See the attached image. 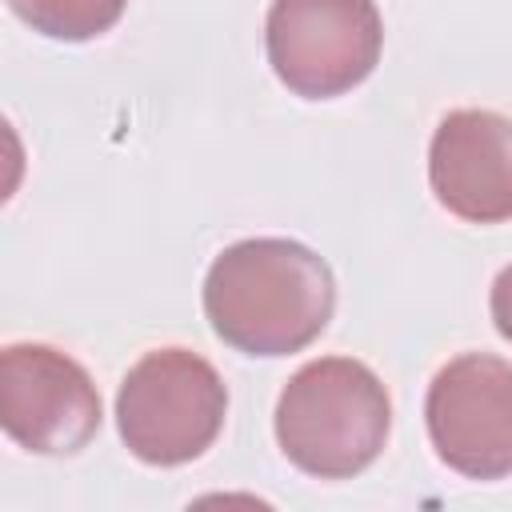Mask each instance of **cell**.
<instances>
[{"label":"cell","instance_id":"obj_1","mask_svg":"<svg viewBox=\"0 0 512 512\" xmlns=\"http://www.w3.org/2000/svg\"><path fill=\"white\" fill-rule=\"evenodd\" d=\"M336 280L324 256L296 240L260 236L224 248L204 280L212 332L248 356L308 348L332 320Z\"/></svg>","mask_w":512,"mask_h":512},{"label":"cell","instance_id":"obj_2","mask_svg":"<svg viewBox=\"0 0 512 512\" xmlns=\"http://www.w3.org/2000/svg\"><path fill=\"white\" fill-rule=\"evenodd\" d=\"M392 400L380 376L348 356L304 364L276 400V444L308 476L348 480L388 444Z\"/></svg>","mask_w":512,"mask_h":512},{"label":"cell","instance_id":"obj_3","mask_svg":"<svg viewBox=\"0 0 512 512\" xmlns=\"http://www.w3.org/2000/svg\"><path fill=\"white\" fill-rule=\"evenodd\" d=\"M228 388L216 368L188 348L140 356L116 396V424L128 452L144 464H188L224 428Z\"/></svg>","mask_w":512,"mask_h":512},{"label":"cell","instance_id":"obj_4","mask_svg":"<svg viewBox=\"0 0 512 512\" xmlns=\"http://www.w3.org/2000/svg\"><path fill=\"white\" fill-rule=\"evenodd\" d=\"M264 44L284 88L304 100H332L368 80L384 24L376 0H272Z\"/></svg>","mask_w":512,"mask_h":512},{"label":"cell","instance_id":"obj_5","mask_svg":"<svg viewBox=\"0 0 512 512\" xmlns=\"http://www.w3.org/2000/svg\"><path fill=\"white\" fill-rule=\"evenodd\" d=\"M428 436L436 456L472 480L512 476V364L488 352L448 360L428 388Z\"/></svg>","mask_w":512,"mask_h":512},{"label":"cell","instance_id":"obj_6","mask_svg":"<svg viewBox=\"0 0 512 512\" xmlns=\"http://www.w3.org/2000/svg\"><path fill=\"white\" fill-rule=\"evenodd\" d=\"M100 392L92 376L48 344H8L0 352V424L40 456L80 452L100 432Z\"/></svg>","mask_w":512,"mask_h":512},{"label":"cell","instance_id":"obj_7","mask_svg":"<svg viewBox=\"0 0 512 512\" xmlns=\"http://www.w3.org/2000/svg\"><path fill=\"white\" fill-rule=\"evenodd\" d=\"M436 200L468 224L512 220V120L492 108H456L428 148Z\"/></svg>","mask_w":512,"mask_h":512},{"label":"cell","instance_id":"obj_8","mask_svg":"<svg viewBox=\"0 0 512 512\" xmlns=\"http://www.w3.org/2000/svg\"><path fill=\"white\" fill-rule=\"evenodd\" d=\"M8 8L40 36L92 40L124 16L128 0H8Z\"/></svg>","mask_w":512,"mask_h":512},{"label":"cell","instance_id":"obj_9","mask_svg":"<svg viewBox=\"0 0 512 512\" xmlns=\"http://www.w3.org/2000/svg\"><path fill=\"white\" fill-rule=\"evenodd\" d=\"M492 320H496V332L512 340V264L492 284Z\"/></svg>","mask_w":512,"mask_h":512}]
</instances>
